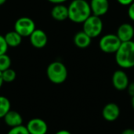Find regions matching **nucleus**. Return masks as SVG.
I'll return each instance as SVG.
<instances>
[{"instance_id":"1","label":"nucleus","mask_w":134,"mask_h":134,"mask_svg":"<svg viewBox=\"0 0 134 134\" xmlns=\"http://www.w3.org/2000/svg\"><path fill=\"white\" fill-rule=\"evenodd\" d=\"M68 9V19L75 24H82L92 15L90 2L86 0H72Z\"/></svg>"},{"instance_id":"2","label":"nucleus","mask_w":134,"mask_h":134,"mask_svg":"<svg viewBox=\"0 0 134 134\" xmlns=\"http://www.w3.org/2000/svg\"><path fill=\"white\" fill-rule=\"evenodd\" d=\"M115 55V62L122 69L134 68V41L122 42Z\"/></svg>"},{"instance_id":"3","label":"nucleus","mask_w":134,"mask_h":134,"mask_svg":"<svg viewBox=\"0 0 134 134\" xmlns=\"http://www.w3.org/2000/svg\"><path fill=\"white\" fill-rule=\"evenodd\" d=\"M68 69L61 61H53L50 63L46 68V75L48 79L56 85L64 83L68 79Z\"/></svg>"},{"instance_id":"4","label":"nucleus","mask_w":134,"mask_h":134,"mask_svg":"<svg viewBox=\"0 0 134 134\" xmlns=\"http://www.w3.org/2000/svg\"><path fill=\"white\" fill-rule=\"evenodd\" d=\"M104 29V23L101 17L90 15L82 23V31L86 33L91 38L99 37Z\"/></svg>"},{"instance_id":"5","label":"nucleus","mask_w":134,"mask_h":134,"mask_svg":"<svg viewBox=\"0 0 134 134\" xmlns=\"http://www.w3.org/2000/svg\"><path fill=\"white\" fill-rule=\"evenodd\" d=\"M122 42L116 34H106L99 41V48L104 53H115L121 46Z\"/></svg>"},{"instance_id":"6","label":"nucleus","mask_w":134,"mask_h":134,"mask_svg":"<svg viewBox=\"0 0 134 134\" xmlns=\"http://www.w3.org/2000/svg\"><path fill=\"white\" fill-rule=\"evenodd\" d=\"M35 29V23L30 17H20L14 24V31H16L22 38L29 37Z\"/></svg>"},{"instance_id":"7","label":"nucleus","mask_w":134,"mask_h":134,"mask_svg":"<svg viewBox=\"0 0 134 134\" xmlns=\"http://www.w3.org/2000/svg\"><path fill=\"white\" fill-rule=\"evenodd\" d=\"M112 85L114 88L119 91L126 90L127 86L130 84V79L126 72L123 69L116 70L113 75L111 79Z\"/></svg>"},{"instance_id":"8","label":"nucleus","mask_w":134,"mask_h":134,"mask_svg":"<svg viewBox=\"0 0 134 134\" xmlns=\"http://www.w3.org/2000/svg\"><path fill=\"white\" fill-rule=\"evenodd\" d=\"M26 128L30 134H46L48 132V125L45 120L39 118L30 119Z\"/></svg>"},{"instance_id":"9","label":"nucleus","mask_w":134,"mask_h":134,"mask_svg":"<svg viewBox=\"0 0 134 134\" xmlns=\"http://www.w3.org/2000/svg\"><path fill=\"white\" fill-rule=\"evenodd\" d=\"M101 114L103 119L107 122H115L120 116V108L116 103L110 102L104 105Z\"/></svg>"},{"instance_id":"10","label":"nucleus","mask_w":134,"mask_h":134,"mask_svg":"<svg viewBox=\"0 0 134 134\" xmlns=\"http://www.w3.org/2000/svg\"><path fill=\"white\" fill-rule=\"evenodd\" d=\"M28 38L31 46L36 49L45 47L48 42L47 35L42 29H35Z\"/></svg>"},{"instance_id":"11","label":"nucleus","mask_w":134,"mask_h":134,"mask_svg":"<svg viewBox=\"0 0 134 134\" xmlns=\"http://www.w3.org/2000/svg\"><path fill=\"white\" fill-rule=\"evenodd\" d=\"M90 5L93 15L101 17L104 16L109 10V0H90Z\"/></svg>"},{"instance_id":"12","label":"nucleus","mask_w":134,"mask_h":134,"mask_svg":"<svg viewBox=\"0 0 134 134\" xmlns=\"http://www.w3.org/2000/svg\"><path fill=\"white\" fill-rule=\"evenodd\" d=\"M116 35L122 42L132 41L134 37V27L130 23H123L117 29Z\"/></svg>"},{"instance_id":"13","label":"nucleus","mask_w":134,"mask_h":134,"mask_svg":"<svg viewBox=\"0 0 134 134\" xmlns=\"http://www.w3.org/2000/svg\"><path fill=\"white\" fill-rule=\"evenodd\" d=\"M3 120L5 124L10 128H13L23 125V118L21 115L14 110H10L4 116Z\"/></svg>"},{"instance_id":"14","label":"nucleus","mask_w":134,"mask_h":134,"mask_svg":"<svg viewBox=\"0 0 134 134\" xmlns=\"http://www.w3.org/2000/svg\"><path fill=\"white\" fill-rule=\"evenodd\" d=\"M51 16L57 21H64L68 19V9L64 4H56L51 9Z\"/></svg>"},{"instance_id":"15","label":"nucleus","mask_w":134,"mask_h":134,"mask_svg":"<svg viewBox=\"0 0 134 134\" xmlns=\"http://www.w3.org/2000/svg\"><path fill=\"white\" fill-rule=\"evenodd\" d=\"M73 42L75 46L78 48L86 49L90 46L92 42V38L83 31H79L74 35Z\"/></svg>"},{"instance_id":"16","label":"nucleus","mask_w":134,"mask_h":134,"mask_svg":"<svg viewBox=\"0 0 134 134\" xmlns=\"http://www.w3.org/2000/svg\"><path fill=\"white\" fill-rule=\"evenodd\" d=\"M4 38H5V40L8 46L12 47V48L19 46L22 42V37L15 31H8L4 35Z\"/></svg>"},{"instance_id":"17","label":"nucleus","mask_w":134,"mask_h":134,"mask_svg":"<svg viewBox=\"0 0 134 134\" xmlns=\"http://www.w3.org/2000/svg\"><path fill=\"white\" fill-rule=\"evenodd\" d=\"M11 110V104L9 100L5 96H0V119Z\"/></svg>"},{"instance_id":"18","label":"nucleus","mask_w":134,"mask_h":134,"mask_svg":"<svg viewBox=\"0 0 134 134\" xmlns=\"http://www.w3.org/2000/svg\"><path fill=\"white\" fill-rule=\"evenodd\" d=\"M2 76L4 82L6 83H10L13 82L16 77V71L12 69V68H8L3 71H2Z\"/></svg>"},{"instance_id":"19","label":"nucleus","mask_w":134,"mask_h":134,"mask_svg":"<svg viewBox=\"0 0 134 134\" xmlns=\"http://www.w3.org/2000/svg\"><path fill=\"white\" fill-rule=\"evenodd\" d=\"M11 59L9 56L6 53L0 55V71H3L8 68H10L11 66Z\"/></svg>"},{"instance_id":"20","label":"nucleus","mask_w":134,"mask_h":134,"mask_svg":"<svg viewBox=\"0 0 134 134\" xmlns=\"http://www.w3.org/2000/svg\"><path fill=\"white\" fill-rule=\"evenodd\" d=\"M6 134H30L28 133L26 126L21 125L16 127L10 128V130L7 132Z\"/></svg>"},{"instance_id":"21","label":"nucleus","mask_w":134,"mask_h":134,"mask_svg":"<svg viewBox=\"0 0 134 134\" xmlns=\"http://www.w3.org/2000/svg\"><path fill=\"white\" fill-rule=\"evenodd\" d=\"M8 48H9V46L5 40L4 36L0 35V55L5 54L7 53Z\"/></svg>"},{"instance_id":"22","label":"nucleus","mask_w":134,"mask_h":134,"mask_svg":"<svg viewBox=\"0 0 134 134\" xmlns=\"http://www.w3.org/2000/svg\"><path fill=\"white\" fill-rule=\"evenodd\" d=\"M128 16L129 18L134 22V2L128 6Z\"/></svg>"},{"instance_id":"23","label":"nucleus","mask_w":134,"mask_h":134,"mask_svg":"<svg viewBox=\"0 0 134 134\" xmlns=\"http://www.w3.org/2000/svg\"><path fill=\"white\" fill-rule=\"evenodd\" d=\"M126 90H127V93H128V94L132 97H133L134 96V82H130V84H129V86H127V88H126Z\"/></svg>"},{"instance_id":"24","label":"nucleus","mask_w":134,"mask_h":134,"mask_svg":"<svg viewBox=\"0 0 134 134\" xmlns=\"http://www.w3.org/2000/svg\"><path fill=\"white\" fill-rule=\"evenodd\" d=\"M117 2L124 6H129L131 3H133L134 2V0H117Z\"/></svg>"},{"instance_id":"25","label":"nucleus","mask_w":134,"mask_h":134,"mask_svg":"<svg viewBox=\"0 0 134 134\" xmlns=\"http://www.w3.org/2000/svg\"><path fill=\"white\" fill-rule=\"evenodd\" d=\"M48 2L56 5V4H64L65 2H67L68 0H47Z\"/></svg>"},{"instance_id":"26","label":"nucleus","mask_w":134,"mask_h":134,"mask_svg":"<svg viewBox=\"0 0 134 134\" xmlns=\"http://www.w3.org/2000/svg\"><path fill=\"white\" fill-rule=\"evenodd\" d=\"M121 134H134V130L131 128H127L125 129Z\"/></svg>"},{"instance_id":"27","label":"nucleus","mask_w":134,"mask_h":134,"mask_svg":"<svg viewBox=\"0 0 134 134\" xmlns=\"http://www.w3.org/2000/svg\"><path fill=\"white\" fill-rule=\"evenodd\" d=\"M54 134H71V132H69L68 130H58L57 133H55Z\"/></svg>"},{"instance_id":"28","label":"nucleus","mask_w":134,"mask_h":134,"mask_svg":"<svg viewBox=\"0 0 134 134\" xmlns=\"http://www.w3.org/2000/svg\"><path fill=\"white\" fill-rule=\"evenodd\" d=\"M4 82H3V79H2V71H0V88L2 86Z\"/></svg>"},{"instance_id":"29","label":"nucleus","mask_w":134,"mask_h":134,"mask_svg":"<svg viewBox=\"0 0 134 134\" xmlns=\"http://www.w3.org/2000/svg\"><path fill=\"white\" fill-rule=\"evenodd\" d=\"M131 105H132V108L134 110V96L132 97V99H131Z\"/></svg>"},{"instance_id":"30","label":"nucleus","mask_w":134,"mask_h":134,"mask_svg":"<svg viewBox=\"0 0 134 134\" xmlns=\"http://www.w3.org/2000/svg\"><path fill=\"white\" fill-rule=\"evenodd\" d=\"M5 2H6V0H0V5H3Z\"/></svg>"}]
</instances>
